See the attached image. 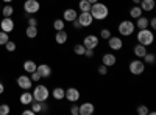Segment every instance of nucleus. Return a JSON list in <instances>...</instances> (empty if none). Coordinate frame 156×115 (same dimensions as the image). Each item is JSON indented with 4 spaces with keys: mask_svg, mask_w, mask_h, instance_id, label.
Returning <instances> with one entry per match:
<instances>
[{
    "mask_svg": "<svg viewBox=\"0 0 156 115\" xmlns=\"http://www.w3.org/2000/svg\"><path fill=\"white\" fill-rule=\"evenodd\" d=\"M89 12H90V16H92L95 20H103V19L108 17L109 8H108L105 3L97 2V3H92V6H90V9H89Z\"/></svg>",
    "mask_w": 156,
    "mask_h": 115,
    "instance_id": "f257e3e1",
    "label": "nucleus"
},
{
    "mask_svg": "<svg viewBox=\"0 0 156 115\" xmlns=\"http://www.w3.org/2000/svg\"><path fill=\"white\" fill-rule=\"evenodd\" d=\"M153 41H154V34H153L151 30H148V28L139 30V33H137V42H139V44L148 47V45L153 44Z\"/></svg>",
    "mask_w": 156,
    "mask_h": 115,
    "instance_id": "f03ea898",
    "label": "nucleus"
},
{
    "mask_svg": "<svg viewBox=\"0 0 156 115\" xmlns=\"http://www.w3.org/2000/svg\"><path fill=\"white\" fill-rule=\"evenodd\" d=\"M31 93H33V101H47L48 100V95H50L47 86H42V84L36 86L34 87V92H31Z\"/></svg>",
    "mask_w": 156,
    "mask_h": 115,
    "instance_id": "7ed1b4c3",
    "label": "nucleus"
},
{
    "mask_svg": "<svg viewBox=\"0 0 156 115\" xmlns=\"http://www.w3.org/2000/svg\"><path fill=\"white\" fill-rule=\"evenodd\" d=\"M119 33L122 36H131L134 33V23L131 20H122L119 23Z\"/></svg>",
    "mask_w": 156,
    "mask_h": 115,
    "instance_id": "20e7f679",
    "label": "nucleus"
},
{
    "mask_svg": "<svg viewBox=\"0 0 156 115\" xmlns=\"http://www.w3.org/2000/svg\"><path fill=\"white\" fill-rule=\"evenodd\" d=\"M144 70H145V62L144 61L136 59V61L129 62V72L133 75H140V73H144Z\"/></svg>",
    "mask_w": 156,
    "mask_h": 115,
    "instance_id": "39448f33",
    "label": "nucleus"
},
{
    "mask_svg": "<svg viewBox=\"0 0 156 115\" xmlns=\"http://www.w3.org/2000/svg\"><path fill=\"white\" fill-rule=\"evenodd\" d=\"M23 9L27 14H34L41 9V3L37 2V0H27V2L23 3Z\"/></svg>",
    "mask_w": 156,
    "mask_h": 115,
    "instance_id": "423d86ee",
    "label": "nucleus"
},
{
    "mask_svg": "<svg viewBox=\"0 0 156 115\" xmlns=\"http://www.w3.org/2000/svg\"><path fill=\"white\" fill-rule=\"evenodd\" d=\"M76 20L80 22V25L84 28V27H90V23L94 22V17L90 16L89 11H81V14L76 16Z\"/></svg>",
    "mask_w": 156,
    "mask_h": 115,
    "instance_id": "0eeeda50",
    "label": "nucleus"
},
{
    "mask_svg": "<svg viewBox=\"0 0 156 115\" xmlns=\"http://www.w3.org/2000/svg\"><path fill=\"white\" fill-rule=\"evenodd\" d=\"M64 98L70 103H76L78 100H80V92H78V89L75 87H69L66 92H64Z\"/></svg>",
    "mask_w": 156,
    "mask_h": 115,
    "instance_id": "6e6552de",
    "label": "nucleus"
},
{
    "mask_svg": "<svg viewBox=\"0 0 156 115\" xmlns=\"http://www.w3.org/2000/svg\"><path fill=\"white\" fill-rule=\"evenodd\" d=\"M83 45H84V48H90V50L97 48V45H98V37H97L95 34H87L84 39H83Z\"/></svg>",
    "mask_w": 156,
    "mask_h": 115,
    "instance_id": "1a4fd4ad",
    "label": "nucleus"
},
{
    "mask_svg": "<svg viewBox=\"0 0 156 115\" xmlns=\"http://www.w3.org/2000/svg\"><path fill=\"white\" fill-rule=\"evenodd\" d=\"M0 28H2V31H5V33H11L12 30H14V20H12L11 17H3L2 22H0Z\"/></svg>",
    "mask_w": 156,
    "mask_h": 115,
    "instance_id": "9d476101",
    "label": "nucleus"
},
{
    "mask_svg": "<svg viewBox=\"0 0 156 115\" xmlns=\"http://www.w3.org/2000/svg\"><path fill=\"white\" fill-rule=\"evenodd\" d=\"M17 86L20 89H23V90H30L31 86H33V81H31V78H28V76L22 75V76L17 78Z\"/></svg>",
    "mask_w": 156,
    "mask_h": 115,
    "instance_id": "9b49d317",
    "label": "nucleus"
},
{
    "mask_svg": "<svg viewBox=\"0 0 156 115\" xmlns=\"http://www.w3.org/2000/svg\"><path fill=\"white\" fill-rule=\"evenodd\" d=\"M108 45L111 50H120L123 47V42L120 37H115V36H111L109 39H108Z\"/></svg>",
    "mask_w": 156,
    "mask_h": 115,
    "instance_id": "f8f14e48",
    "label": "nucleus"
},
{
    "mask_svg": "<svg viewBox=\"0 0 156 115\" xmlns=\"http://www.w3.org/2000/svg\"><path fill=\"white\" fill-rule=\"evenodd\" d=\"M36 72L41 75V78H48V76L51 75V67L47 66V64H41V66L36 67Z\"/></svg>",
    "mask_w": 156,
    "mask_h": 115,
    "instance_id": "ddd939ff",
    "label": "nucleus"
},
{
    "mask_svg": "<svg viewBox=\"0 0 156 115\" xmlns=\"http://www.w3.org/2000/svg\"><path fill=\"white\" fill-rule=\"evenodd\" d=\"M95 110L92 103H83L80 104V115H92Z\"/></svg>",
    "mask_w": 156,
    "mask_h": 115,
    "instance_id": "4468645a",
    "label": "nucleus"
},
{
    "mask_svg": "<svg viewBox=\"0 0 156 115\" xmlns=\"http://www.w3.org/2000/svg\"><path fill=\"white\" fill-rule=\"evenodd\" d=\"M101 61H103V64H105L106 67H112V66H115L117 58H115V55H112V53H106V55H103Z\"/></svg>",
    "mask_w": 156,
    "mask_h": 115,
    "instance_id": "2eb2a0df",
    "label": "nucleus"
},
{
    "mask_svg": "<svg viewBox=\"0 0 156 115\" xmlns=\"http://www.w3.org/2000/svg\"><path fill=\"white\" fill-rule=\"evenodd\" d=\"M67 33L64 31V30H59V31H56V34H55V41H56V44H59V45H62V44H66L67 42Z\"/></svg>",
    "mask_w": 156,
    "mask_h": 115,
    "instance_id": "dca6fc26",
    "label": "nucleus"
},
{
    "mask_svg": "<svg viewBox=\"0 0 156 115\" xmlns=\"http://www.w3.org/2000/svg\"><path fill=\"white\" fill-rule=\"evenodd\" d=\"M76 11L73 9V8H69V9H66L64 11V14H62V17H64V20L66 22H72V20H75L76 19Z\"/></svg>",
    "mask_w": 156,
    "mask_h": 115,
    "instance_id": "f3484780",
    "label": "nucleus"
},
{
    "mask_svg": "<svg viewBox=\"0 0 156 115\" xmlns=\"http://www.w3.org/2000/svg\"><path fill=\"white\" fill-rule=\"evenodd\" d=\"M133 52H134V55H136L137 58H144V55L147 53V47L142 45V44H137V45H134Z\"/></svg>",
    "mask_w": 156,
    "mask_h": 115,
    "instance_id": "a211bd4d",
    "label": "nucleus"
},
{
    "mask_svg": "<svg viewBox=\"0 0 156 115\" xmlns=\"http://www.w3.org/2000/svg\"><path fill=\"white\" fill-rule=\"evenodd\" d=\"M139 5L142 11H151L154 8V0H140Z\"/></svg>",
    "mask_w": 156,
    "mask_h": 115,
    "instance_id": "6ab92c4d",
    "label": "nucleus"
},
{
    "mask_svg": "<svg viewBox=\"0 0 156 115\" xmlns=\"http://www.w3.org/2000/svg\"><path fill=\"white\" fill-rule=\"evenodd\" d=\"M20 103L22 104H31L33 103V93L31 92H23L20 95Z\"/></svg>",
    "mask_w": 156,
    "mask_h": 115,
    "instance_id": "aec40b11",
    "label": "nucleus"
},
{
    "mask_svg": "<svg viewBox=\"0 0 156 115\" xmlns=\"http://www.w3.org/2000/svg\"><path fill=\"white\" fill-rule=\"evenodd\" d=\"M136 27L139 28V30H144V28H148V19L147 17H137V20H136Z\"/></svg>",
    "mask_w": 156,
    "mask_h": 115,
    "instance_id": "412c9836",
    "label": "nucleus"
},
{
    "mask_svg": "<svg viewBox=\"0 0 156 115\" xmlns=\"http://www.w3.org/2000/svg\"><path fill=\"white\" fill-rule=\"evenodd\" d=\"M36 67H37V66H36L34 61H25V62H23V70L28 72V73H33V72L36 70Z\"/></svg>",
    "mask_w": 156,
    "mask_h": 115,
    "instance_id": "4be33fe9",
    "label": "nucleus"
},
{
    "mask_svg": "<svg viewBox=\"0 0 156 115\" xmlns=\"http://www.w3.org/2000/svg\"><path fill=\"white\" fill-rule=\"evenodd\" d=\"M64 89H61V87H56V89H53V92H51V95H53V98L55 100H62L64 98Z\"/></svg>",
    "mask_w": 156,
    "mask_h": 115,
    "instance_id": "5701e85b",
    "label": "nucleus"
},
{
    "mask_svg": "<svg viewBox=\"0 0 156 115\" xmlns=\"http://www.w3.org/2000/svg\"><path fill=\"white\" fill-rule=\"evenodd\" d=\"M129 16L131 17H140L142 16V9H140V6H133L131 9H129Z\"/></svg>",
    "mask_w": 156,
    "mask_h": 115,
    "instance_id": "b1692460",
    "label": "nucleus"
},
{
    "mask_svg": "<svg viewBox=\"0 0 156 115\" xmlns=\"http://www.w3.org/2000/svg\"><path fill=\"white\" fill-rule=\"evenodd\" d=\"M144 62L145 64H150V66H153V64L156 62V56L153 53H145L144 55Z\"/></svg>",
    "mask_w": 156,
    "mask_h": 115,
    "instance_id": "393cba45",
    "label": "nucleus"
},
{
    "mask_svg": "<svg viewBox=\"0 0 156 115\" xmlns=\"http://www.w3.org/2000/svg\"><path fill=\"white\" fill-rule=\"evenodd\" d=\"M36 36H37V28L28 25V28H27V37H30V39H34Z\"/></svg>",
    "mask_w": 156,
    "mask_h": 115,
    "instance_id": "a878e982",
    "label": "nucleus"
},
{
    "mask_svg": "<svg viewBox=\"0 0 156 115\" xmlns=\"http://www.w3.org/2000/svg\"><path fill=\"white\" fill-rule=\"evenodd\" d=\"M2 12H3V17H11V16H12V12H14V8H12L11 5H5Z\"/></svg>",
    "mask_w": 156,
    "mask_h": 115,
    "instance_id": "bb28decb",
    "label": "nucleus"
},
{
    "mask_svg": "<svg viewBox=\"0 0 156 115\" xmlns=\"http://www.w3.org/2000/svg\"><path fill=\"white\" fill-rule=\"evenodd\" d=\"M64 23H66V20H64V19H56V20L53 22V28H55L56 31L64 30Z\"/></svg>",
    "mask_w": 156,
    "mask_h": 115,
    "instance_id": "cd10ccee",
    "label": "nucleus"
},
{
    "mask_svg": "<svg viewBox=\"0 0 156 115\" xmlns=\"http://www.w3.org/2000/svg\"><path fill=\"white\" fill-rule=\"evenodd\" d=\"M84 45L83 44H76L75 47H73V52H75V55H78V56H83L84 55Z\"/></svg>",
    "mask_w": 156,
    "mask_h": 115,
    "instance_id": "c85d7f7f",
    "label": "nucleus"
},
{
    "mask_svg": "<svg viewBox=\"0 0 156 115\" xmlns=\"http://www.w3.org/2000/svg\"><path fill=\"white\" fill-rule=\"evenodd\" d=\"M90 6H92V5H90L87 0H80V3H78V8H80L81 11H89Z\"/></svg>",
    "mask_w": 156,
    "mask_h": 115,
    "instance_id": "c756f323",
    "label": "nucleus"
},
{
    "mask_svg": "<svg viewBox=\"0 0 156 115\" xmlns=\"http://www.w3.org/2000/svg\"><path fill=\"white\" fill-rule=\"evenodd\" d=\"M100 37H101V39H109V37H111V30H108V28H103L101 31H100Z\"/></svg>",
    "mask_w": 156,
    "mask_h": 115,
    "instance_id": "7c9ffc66",
    "label": "nucleus"
},
{
    "mask_svg": "<svg viewBox=\"0 0 156 115\" xmlns=\"http://www.w3.org/2000/svg\"><path fill=\"white\" fill-rule=\"evenodd\" d=\"M150 110H148V107L145 106V104H140V106H137V113L139 115H147Z\"/></svg>",
    "mask_w": 156,
    "mask_h": 115,
    "instance_id": "2f4dec72",
    "label": "nucleus"
},
{
    "mask_svg": "<svg viewBox=\"0 0 156 115\" xmlns=\"http://www.w3.org/2000/svg\"><path fill=\"white\" fill-rule=\"evenodd\" d=\"M8 41H9V39H8V33L0 31V45H5Z\"/></svg>",
    "mask_w": 156,
    "mask_h": 115,
    "instance_id": "473e14b6",
    "label": "nucleus"
},
{
    "mask_svg": "<svg viewBox=\"0 0 156 115\" xmlns=\"http://www.w3.org/2000/svg\"><path fill=\"white\" fill-rule=\"evenodd\" d=\"M9 113V104H0V115H8Z\"/></svg>",
    "mask_w": 156,
    "mask_h": 115,
    "instance_id": "72a5a7b5",
    "label": "nucleus"
},
{
    "mask_svg": "<svg viewBox=\"0 0 156 115\" xmlns=\"http://www.w3.org/2000/svg\"><path fill=\"white\" fill-rule=\"evenodd\" d=\"M5 48L8 50V52H14V50H16V44L12 42V41H8V42L5 44Z\"/></svg>",
    "mask_w": 156,
    "mask_h": 115,
    "instance_id": "f704fd0d",
    "label": "nucleus"
},
{
    "mask_svg": "<svg viewBox=\"0 0 156 115\" xmlns=\"http://www.w3.org/2000/svg\"><path fill=\"white\" fill-rule=\"evenodd\" d=\"M70 113H72V115H80V106L72 104V106H70Z\"/></svg>",
    "mask_w": 156,
    "mask_h": 115,
    "instance_id": "c9c22d12",
    "label": "nucleus"
},
{
    "mask_svg": "<svg viewBox=\"0 0 156 115\" xmlns=\"http://www.w3.org/2000/svg\"><path fill=\"white\" fill-rule=\"evenodd\" d=\"M97 72H98L100 75H103V76H105V75L108 73V67L105 66V64H101V66H100V67L97 69Z\"/></svg>",
    "mask_w": 156,
    "mask_h": 115,
    "instance_id": "e433bc0d",
    "label": "nucleus"
},
{
    "mask_svg": "<svg viewBox=\"0 0 156 115\" xmlns=\"http://www.w3.org/2000/svg\"><path fill=\"white\" fill-rule=\"evenodd\" d=\"M30 78H31V81H39V79H42V78H41V75H39L36 70L31 73V76H30Z\"/></svg>",
    "mask_w": 156,
    "mask_h": 115,
    "instance_id": "4c0bfd02",
    "label": "nucleus"
},
{
    "mask_svg": "<svg viewBox=\"0 0 156 115\" xmlns=\"http://www.w3.org/2000/svg\"><path fill=\"white\" fill-rule=\"evenodd\" d=\"M83 56H86V58H92L94 56V50H90V48H86L84 50V55Z\"/></svg>",
    "mask_w": 156,
    "mask_h": 115,
    "instance_id": "58836bf2",
    "label": "nucleus"
},
{
    "mask_svg": "<svg viewBox=\"0 0 156 115\" xmlns=\"http://www.w3.org/2000/svg\"><path fill=\"white\" fill-rule=\"evenodd\" d=\"M28 25H31V27H37V20L34 17H28Z\"/></svg>",
    "mask_w": 156,
    "mask_h": 115,
    "instance_id": "ea45409f",
    "label": "nucleus"
},
{
    "mask_svg": "<svg viewBox=\"0 0 156 115\" xmlns=\"http://www.w3.org/2000/svg\"><path fill=\"white\" fill-rule=\"evenodd\" d=\"M72 23H73V28H75V30H80V28H83L81 25H80V22H78L76 19H75V20H72Z\"/></svg>",
    "mask_w": 156,
    "mask_h": 115,
    "instance_id": "a19ab883",
    "label": "nucleus"
},
{
    "mask_svg": "<svg viewBox=\"0 0 156 115\" xmlns=\"http://www.w3.org/2000/svg\"><path fill=\"white\" fill-rule=\"evenodd\" d=\"M148 25H150V27H151V28H153V30H154V28H156V19H154V17H153V19H151V20H148Z\"/></svg>",
    "mask_w": 156,
    "mask_h": 115,
    "instance_id": "79ce46f5",
    "label": "nucleus"
},
{
    "mask_svg": "<svg viewBox=\"0 0 156 115\" xmlns=\"http://www.w3.org/2000/svg\"><path fill=\"white\" fill-rule=\"evenodd\" d=\"M22 115H34V112H33V109H27L22 112Z\"/></svg>",
    "mask_w": 156,
    "mask_h": 115,
    "instance_id": "37998d69",
    "label": "nucleus"
},
{
    "mask_svg": "<svg viewBox=\"0 0 156 115\" xmlns=\"http://www.w3.org/2000/svg\"><path fill=\"white\" fill-rule=\"evenodd\" d=\"M3 92H5V86H3L2 83H0V95H2Z\"/></svg>",
    "mask_w": 156,
    "mask_h": 115,
    "instance_id": "c03bdc74",
    "label": "nucleus"
},
{
    "mask_svg": "<svg viewBox=\"0 0 156 115\" xmlns=\"http://www.w3.org/2000/svg\"><path fill=\"white\" fill-rule=\"evenodd\" d=\"M87 2H89L90 5H92V3H97V2H98V0H87Z\"/></svg>",
    "mask_w": 156,
    "mask_h": 115,
    "instance_id": "a18cd8bd",
    "label": "nucleus"
},
{
    "mask_svg": "<svg viewBox=\"0 0 156 115\" xmlns=\"http://www.w3.org/2000/svg\"><path fill=\"white\" fill-rule=\"evenodd\" d=\"M133 2H134L136 5H139V3H140V0H133Z\"/></svg>",
    "mask_w": 156,
    "mask_h": 115,
    "instance_id": "49530a36",
    "label": "nucleus"
},
{
    "mask_svg": "<svg viewBox=\"0 0 156 115\" xmlns=\"http://www.w3.org/2000/svg\"><path fill=\"white\" fill-rule=\"evenodd\" d=\"M3 2H6V3H9V2H12V0H3Z\"/></svg>",
    "mask_w": 156,
    "mask_h": 115,
    "instance_id": "de8ad7c7",
    "label": "nucleus"
}]
</instances>
